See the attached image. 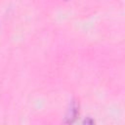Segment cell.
I'll list each match as a JSON object with an SVG mask.
<instances>
[{"instance_id": "obj_1", "label": "cell", "mask_w": 125, "mask_h": 125, "mask_svg": "<svg viewBox=\"0 0 125 125\" xmlns=\"http://www.w3.org/2000/svg\"><path fill=\"white\" fill-rule=\"evenodd\" d=\"M78 104L75 102V101H72L71 102V104H70V107L68 109V112L66 114V119H65V123H72L74 121V119L76 118L77 114H78Z\"/></svg>"}]
</instances>
